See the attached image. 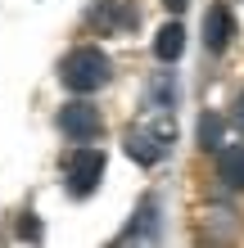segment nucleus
Returning <instances> with one entry per match:
<instances>
[{"label":"nucleus","mask_w":244,"mask_h":248,"mask_svg":"<svg viewBox=\"0 0 244 248\" xmlns=\"http://www.w3.org/2000/svg\"><path fill=\"white\" fill-rule=\"evenodd\" d=\"M217 171L231 189H244V144H226L217 154Z\"/></svg>","instance_id":"nucleus-6"},{"label":"nucleus","mask_w":244,"mask_h":248,"mask_svg":"<svg viewBox=\"0 0 244 248\" xmlns=\"http://www.w3.org/2000/svg\"><path fill=\"white\" fill-rule=\"evenodd\" d=\"M59 131H64L68 140L86 144V140H95L99 131H104V118H99V108H95V104H86V99H77V104L59 108Z\"/></svg>","instance_id":"nucleus-3"},{"label":"nucleus","mask_w":244,"mask_h":248,"mask_svg":"<svg viewBox=\"0 0 244 248\" xmlns=\"http://www.w3.org/2000/svg\"><path fill=\"white\" fill-rule=\"evenodd\" d=\"M18 230H23V239H36V235H41V221H32V217H27Z\"/></svg>","instance_id":"nucleus-11"},{"label":"nucleus","mask_w":244,"mask_h":248,"mask_svg":"<svg viewBox=\"0 0 244 248\" xmlns=\"http://www.w3.org/2000/svg\"><path fill=\"white\" fill-rule=\"evenodd\" d=\"M222 144V118L217 113H204L199 118V149H217Z\"/></svg>","instance_id":"nucleus-9"},{"label":"nucleus","mask_w":244,"mask_h":248,"mask_svg":"<svg viewBox=\"0 0 244 248\" xmlns=\"http://www.w3.org/2000/svg\"><path fill=\"white\" fill-rule=\"evenodd\" d=\"M181 50H185V27H181V23L159 27V36H154V59L177 63V59H181Z\"/></svg>","instance_id":"nucleus-5"},{"label":"nucleus","mask_w":244,"mask_h":248,"mask_svg":"<svg viewBox=\"0 0 244 248\" xmlns=\"http://www.w3.org/2000/svg\"><path fill=\"white\" fill-rule=\"evenodd\" d=\"M231 122H235V126L244 131V91L235 95V104H231Z\"/></svg>","instance_id":"nucleus-10"},{"label":"nucleus","mask_w":244,"mask_h":248,"mask_svg":"<svg viewBox=\"0 0 244 248\" xmlns=\"http://www.w3.org/2000/svg\"><path fill=\"white\" fill-rule=\"evenodd\" d=\"M163 149H167V144H159V136H140V131H131V136H127V154H131L136 163H145V167L159 163Z\"/></svg>","instance_id":"nucleus-7"},{"label":"nucleus","mask_w":244,"mask_h":248,"mask_svg":"<svg viewBox=\"0 0 244 248\" xmlns=\"http://www.w3.org/2000/svg\"><path fill=\"white\" fill-rule=\"evenodd\" d=\"M109 77H113V63H109V54L99 46H77L59 63V81L73 95H95L99 86H109Z\"/></svg>","instance_id":"nucleus-1"},{"label":"nucleus","mask_w":244,"mask_h":248,"mask_svg":"<svg viewBox=\"0 0 244 248\" xmlns=\"http://www.w3.org/2000/svg\"><path fill=\"white\" fill-rule=\"evenodd\" d=\"M140 235H145V239H154V235H159V230H154V199H145V203H140L136 226H131V230H122V239H140Z\"/></svg>","instance_id":"nucleus-8"},{"label":"nucleus","mask_w":244,"mask_h":248,"mask_svg":"<svg viewBox=\"0 0 244 248\" xmlns=\"http://www.w3.org/2000/svg\"><path fill=\"white\" fill-rule=\"evenodd\" d=\"M163 5H167L172 14H181V9H185V0H163Z\"/></svg>","instance_id":"nucleus-12"},{"label":"nucleus","mask_w":244,"mask_h":248,"mask_svg":"<svg viewBox=\"0 0 244 248\" xmlns=\"http://www.w3.org/2000/svg\"><path fill=\"white\" fill-rule=\"evenodd\" d=\"M64 176H68V194H73V199L95 194L99 176H104V149H86V144L73 149L68 163H64Z\"/></svg>","instance_id":"nucleus-2"},{"label":"nucleus","mask_w":244,"mask_h":248,"mask_svg":"<svg viewBox=\"0 0 244 248\" xmlns=\"http://www.w3.org/2000/svg\"><path fill=\"white\" fill-rule=\"evenodd\" d=\"M231 36H235V18H231V9L226 5H212L204 14V46L212 54H222L226 46H231Z\"/></svg>","instance_id":"nucleus-4"}]
</instances>
